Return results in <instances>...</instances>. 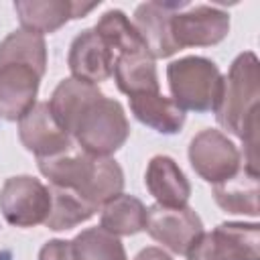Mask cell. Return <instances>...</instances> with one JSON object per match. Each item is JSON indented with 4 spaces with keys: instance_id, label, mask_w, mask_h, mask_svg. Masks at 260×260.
I'll use <instances>...</instances> for the list:
<instances>
[{
    "instance_id": "cell-11",
    "label": "cell",
    "mask_w": 260,
    "mask_h": 260,
    "mask_svg": "<svg viewBox=\"0 0 260 260\" xmlns=\"http://www.w3.org/2000/svg\"><path fill=\"white\" fill-rule=\"evenodd\" d=\"M187 6H189L187 2H160V0L142 2L136 6L132 24L154 61L167 59L179 51L171 35V18L175 12Z\"/></svg>"
},
{
    "instance_id": "cell-2",
    "label": "cell",
    "mask_w": 260,
    "mask_h": 260,
    "mask_svg": "<svg viewBox=\"0 0 260 260\" xmlns=\"http://www.w3.org/2000/svg\"><path fill=\"white\" fill-rule=\"evenodd\" d=\"M37 167L49 185L75 191L93 211L124 189V171L112 156H91L79 148L39 158Z\"/></svg>"
},
{
    "instance_id": "cell-25",
    "label": "cell",
    "mask_w": 260,
    "mask_h": 260,
    "mask_svg": "<svg viewBox=\"0 0 260 260\" xmlns=\"http://www.w3.org/2000/svg\"><path fill=\"white\" fill-rule=\"evenodd\" d=\"M187 260H225L221 252L217 250L213 238L209 232H203L201 238L191 246V250L185 254Z\"/></svg>"
},
{
    "instance_id": "cell-18",
    "label": "cell",
    "mask_w": 260,
    "mask_h": 260,
    "mask_svg": "<svg viewBox=\"0 0 260 260\" xmlns=\"http://www.w3.org/2000/svg\"><path fill=\"white\" fill-rule=\"evenodd\" d=\"M211 195L223 211L256 217L258 215V173L242 165L230 179L213 185Z\"/></svg>"
},
{
    "instance_id": "cell-21",
    "label": "cell",
    "mask_w": 260,
    "mask_h": 260,
    "mask_svg": "<svg viewBox=\"0 0 260 260\" xmlns=\"http://www.w3.org/2000/svg\"><path fill=\"white\" fill-rule=\"evenodd\" d=\"M51 193V211L45 219V225L53 232L71 230L83 221H87L95 211L71 189L49 185Z\"/></svg>"
},
{
    "instance_id": "cell-19",
    "label": "cell",
    "mask_w": 260,
    "mask_h": 260,
    "mask_svg": "<svg viewBox=\"0 0 260 260\" xmlns=\"http://www.w3.org/2000/svg\"><path fill=\"white\" fill-rule=\"evenodd\" d=\"M209 234L225 260H260V225L256 221H223Z\"/></svg>"
},
{
    "instance_id": "cell-22",
    "label": "cell",
    "mask_w": 260,
    "mask_h": 260,
    "mask_svg": "<svg viewBox=\"0 0 260 260\" xmlns=\"http://www.w3.org/2000/svg\"><path fill=\"white\" fill-rule=\"evenodd\" d=\"M93 30L106 41V45L114 51L116 57L122 55V53H132V51L146 49L142 39L136 32L132 20L120 8H112V10L104 12L100 16V20L95 22Z\"/></svg>"
},
{
    "instance_id": "cell-3",
    "label": "cell",
    "mask_w": 260,
    "mask_h": 260,
    "mask_svg": "<svg viewBox=\"0 0 260 260\" xmlns=\"http://www.w3.org/2000/svg\"><path fill=\"white\" fill-rule=\"evenodd\" d=\"M171 100L183 112H213L223 85L219 67L201 55H187L167 65Z\"/></svg>"
},
{
    "instance_id": "cell-5",
    "label": "cell",
    "mask_w": 260,
    "mask_h": 260,
    "mask_svg": "<svg viewBox=\"0 0 260 260\" xmlns=\"http://www.w3.org/2000/svg\"><path fill=\"white\" fill-rule=\"evenodd\" d=\"M51 211L49 187L30 175H16L4 181L0 189V213L16 228H35L45 223Z\"/></svg>"
},
{
    "instance_id": "cell-7",
    "label": "cell",
    "mask_w": 260,
    "mask_h": 260,
    "mask_svg": "<svg viewBox=\"0 0 260 260\" xmlns=\"http://www.w3.org/2000/svg\"><path fill=\"white\" fill-rule=\"evenodd\" d=\"M144 230L154 242L179 256H185L205 232L201 217L189 205L165 207L158 203L146 209Z\"/></svg>"
},
{
    "instance_id": "cell-10",
    "label": "cell",
    "mask_w": 260,
    "mask_h": 260,
    "mask_svg": "<svg viewBox=\"0 0 260 260\" xmlns=\"http://www.w3.org/2000/svg\"><path fill=\"white\" fill-rule=\"evenodd\" d=\"M18 140L28 152L37 156V160L61 154L75 146L71 134L59 126L47 102H37L18 120Z\"/></svg>"
},
{
    "instance_id": "cell-16",
    "label": "cell",
    "mask_w": 260,
    "mask_h": 260,
    "mask_svg": "<svg viewBox=\"0 0 260 260\" xmlns=\"http://www.w3.org/2000/svg\"><path fill=\"white\" fill-rule=\"evenodd\" d=\"M114 81L122 93L128 98L140 93L160 91L156 63L146 49L122 53L114 61Z\"/></svg>"
},
{
    "instance_id": "cell-8",
    "label": "cell",
    "mask_w": 260,
    "mask_h": 260,
    "mask_svg": "<svg viewBox=\"0 0 260 260\" xmlns=\"http://www.w3.org/2000/svg\"><path fill=\"white\" fill-rule=\"evenodd\" d=\"M230 32V14L217 6L197 4L179 10L171 18V35L177 49L213 47Z\"/></svg>"
},
{
    "instance_id": "cell-6",
    "label": "cell",
    "mask_w": 260,
    "mask_h": 260,
    "mask_svg": "<svg viewBox=\"0 0 260 260\" xmlns=\"http://www.w3.org/2000/svg\"><path fill=\"white\" fill-rule=\"evenodd\" d=\"M187 156L193 171L211 185L230 179L242 167L240 148L228 138V134L215 128L197 132L189 142Z\"/></svg>"
},
{
    "instance_id": "cell-9",
    "label": "cell",
    "mask_w": 260,
    "mask_h": 260,
    "mask_svg": "<svg viewBox=\"0 0 260 260\" xmlns=\"http://www.w3.org/2000/svg\"><path fill=\"white\" fill-rule=\"evenodd\" d=\"M45 71L18 61H0V118L18 122L35 104Z\"/></svg>"
},
{
    "instance_id": "cell-27",
    "label": "cell",
    "mask_w": 260,
    "mask_h": 260,
    "mask_svg": "<svg viewBox=\"0 0 260 260\" xmlns=\"http://www.w3.org/2000/svg\"><path fill=\"white\" fill-rule=\"evenodd\" d=\"M134 260H173L162 248H156V246H148V248H142Z\"/></svg>"
},
{
    "instance_id": "cell-4",
    "label": "cell",
    "mask_w": 260,
    "mask_h": 260,
    "mask_svg": "<svg viewBox=\"0 0 260 260\" xmlns=\"http://www.w3.org/2000/svg\"><path fill=\"white\" fill-rule=\"evenodd\" d=\"M130 136V122L122 104L114 98H98L77 118L71 138L91 156H112Z\"/></svg>"
},
{
    "instance_id": "cell-13",
    "label": "cell",
    "mask_w": 260,
    "mask_h": 260,
    "mask_svg": "<svg viewBox=\"0 0 260 260\" xmlns=\"http://www.w3.org/2000/svg\"><path fill=\"white\" fill-rule=\"evenodd\" d=\"M114 51L106 45V41L93 30L85 28L81 30L69 47L67 65L71 71V77L87 81V83H102L114 73Z\"/></svg>"
},
{
    "instance_id": "cell-17",
    "label": "cell",
    "mask_w": 260,
    "mask_h": 260,
    "mask_svg": "<svg viewBox=\"0 0 260 260\" xmlns=\"http://www.w3.org/2000/svg\"><path fill=\"white\" fill-rule=\"evenodd\" d=\"M132 116L158 134H177L185 124V112L160 91L128 98Z\"/></svg>"
},
{
    "instance_id": "cell-12",
    "label": "cell",
    "mask_w": 260,
    "mask_h": 260,
    "mask_svg": "<svg viewBox=\"0 0 260 260\" xmlns=\"http://www.w3.org/2000/svg\"><path fill=\"white\" fill-rule=\"evenodd\" d=\"M100 4V2H98ZM98 4L69 2V0H16L14 12L18 16L20 28L35 35H51L65 26L69 20L83 18Z\"/></svg>"
},
{
    "instance_id": "cell-20",
    "label": "cell",
    "mask_w": 260,
    "mask_h": 260,
    "mask_svg": "<svg viewBox=\"0 0 260 260\" xmlns=\"http://www.w3.org/2000/svg\"><path fill=\"white\" fill-rule=\"evenodd\" d=\"M146 205L134 197L120 193L100 209V228L106 232L122 238V236H134L144 230L146 225Z\"/></svg>"
},
{
    "instance_id": "cell-26",
    "label": "cell",
    "mask_w": 260,
    "mask_h": 260,
    "mask_svg": "<svg viewBox=\"0 0 260 260\" xmlns=\"http://www.w3.org/2000/svg\"><path fill=\"white\" fill-rule=\"evenodd\" d=\"M39 260H75L71 240H49L39 250Z\"/></svg>"
},
{
    "instance_id": "cell-1",
    "label": "cell",
    "mask_w": 260,
    "mask_h": 260,
    "mask_svg": "<svg viewBox=\"0 0 260 260\" xmlns=\"http://www.w3.org/2000/svg\"><path fill=\"white\" fill-rule=\"evenodd\" d=\"M260 63L254 51L240 53L223 75L221 95L213 110L217 124L242 140V165L258 173L260 130Z\"/></svg>"
},
{
    "instance_id": "cell-23",
    "label": "cell",
    "mask_w": 260,
    "mask_h": 260,
    "mask_svg": "<svg viewBox=\"0 0 260 260\" xmlns=\"http://www.w3.org/2000/svg\"><path fill=\"white\" fill-rule=\"evenodd\" d=\"M75 260H128L124 244L118 236L104 228H87L71 240Z\"/></svg>"
},
{
    "instance_id": "cell-14",
    "label": "cell",
    "mask_w": 260,
    "mask_h": 260,
    "mask_svg": "<svg viewBox=\"0 0 260 260\" xmlns=\"http://www.w3.org/2000/svg\"><path fill=\"white\" fill-rule=\"evenodd\" d=\"M144 185L156 203L165 207H183L191 197V185L185 173L177 160L167 154H154L148 160Z\"/></svg>"
},
{
    "instance_id": "cell-24",
    "label": "cell",
    "mask_w": 260,
    "mask_h": 260,
    "mask_svg": "<svg viewBox=\"0 0 260 260\" xmlns=\"http://www.w3.org/2000/svg\"><path fill=\"white\" fill-rule=\"evenodd\" d=\"M0 61L28 63L41 71H47V43L45 37L26 32L22 28L6 35L0 41Z\"/></svg>"
},
{
    "instance_id": "cell-15",
    "label": "cell",
    "mask_w": 260,
    "mask_h": 260,
    "mask_svg": "<svg viewBox=\"0 0 260 260\" xmlns=\"http://www.w3.org/2000/svg\"><path fill=\"white\" fill-rule=\"evenodd\" d=\"M102 95L104 93L98 85L75 79V77H65L53 89L47 104H49L51 114L59 122V126L67 134H71V130H73L77 118L81 116V112Z\"/></svg>"
}]
</instances>
